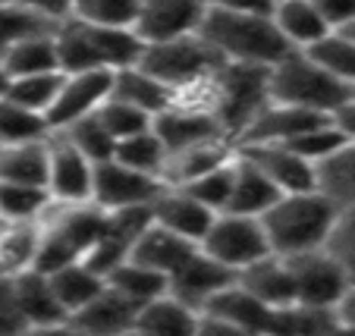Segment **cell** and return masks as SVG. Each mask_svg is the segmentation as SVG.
Segmentation results:
<instances>
[{
    "instance_id": "cell-1",
    "label": "cell",
    "mask_w": 355,
    "mask_h": 336,
    "mask_svg": "<svg viewBox=\"0 0 355 336\" xmlns=\"http://www.w3.org/2000/svg\"><path fill=\"white\" fill-rule=\"evenodd\" d=\"M340 204L327 198L321 188H305V192H283L274 204L261 214L268 229L274 255H302V251L324 249Z\"/></svg>"
},
{
    "instance_id": "cell-2",
    "label": "cell",
    "mask_w": 355,
    "mask_h": 336,
    "mask_svg": "<svg viewBox=\"0 0 355 336\" xmlns=\"http://www.w3.org/2000/svg\"><path fill=\"white\" fill-rule=\"evenodd\" d=\"M57 57L63 73H85V69H126L141 63L145 41L135 28H107L92 26L76 16H67L54 28Z\"/></svg>"
},
{
    "instance_id": "cell-3",
    "label": "cell",
    "mask_w": 355,
    "mask_h": 336,
    "mask_svg": "<svg viewBox=\"0 0 355 336\" xmlns=\"http://www.w3.org/2000/svg\"><path fill=\"white\" fill-rule=\"evenodd\" d=\"M201 35L227 63L274 67L293 51L277 28L274 13H233V10L208 7Z\"/></svg>"
},
{
    "instance_id": "cell-4",
    "label": "cell",
    "mask_w": 355,
    "mask_h": 336,
    "mask_svg": "<svg viewBox=\"0 0 355 336\" xmlns=\"http://www.w3.org/2000/svg\"><path fill=\"white\" fill-rule=\"evenodd\" d=\"M104 208L94 202H54L41 217V249L35 267L51 274L73 261H85L92 245L98 242Z\"/></svg>"
},
{
    "instance_id": "cell-5",
    "label": "cell",
    "mask_w": 355,
    "mask_h": 336,
    "mask_svg": "<svg viewBox=\"0 0 355 336\" xmlns=\"http://www.w3.org/2000/svg\"><path fill=\"white\" fill-rule=\"evenodd\" d=\"M352 94L355 88L336 79L309 51H289L283 60L270 67V101L334 114Z\"/></svg>"
},
{
    "instance_id": "cell-6",
    "label": "cell",
    "mask_w": 355,
    "mask_h": 336,
    "mask_svg": "<svg viewBox=\"0 0 355 336\" xmlns=\"http://www.w3.org/2000/svg\"><path fill=\"white\" fill-rule=\"evenodd\" d=\"M270 104V67L223 63L208 85V107L239 145L242 132Z\"/></svg>"
},
{
    "instance_id": "cell-7",
    "label": "cell",
    "mask_w": 355,
    "mask_h": 336,
    "mask_svg": "<svg viewBox=\"0 0 355 336\" xmlns=\"http://www.w3.org/2000/svg\"><path fill=\"white\" fill-rule=\"evenodd\" d=\"M223 57L205 41V35H186V38L161 41V44H145L141 54V67L151 76L170 85L180 98H192V94L205 91L208 82L223 67Z\"/></svg>"
},
{
    "instance_id": "cell-8",
    "label": "cell",
    "mask_w": 355,
    "mask_h": 336,
    "mask_svg": "<svg viewBox=\"0 0 355 336\" xmlns=\"http://www.w3.org/2000/svg\"><path fill=\"white\" fill-rule=\"evenodd\" d=\"M201 249L220 264H227L230 270H236V274L245 270L248 264L274 255L261 217L236 214V211H220L214 217L208 236L201 239Z\"/></svg>"
},
{
    "instance_id": "cell-9",
    "label": "cell",
    "mask_w": 355,
    "mask_h": 336,
    "mask_svg": "<svg viewBox=\"0 0 355 336\" xmlns=\"http://www.w3.org/2000/svg\"><path fill=\"white\" fill-rule=\"evenodd\" d=\"M198 315V333H268L274 308L233 280Z\"/></svg>"
},
{
    "instance_id": "cell-10",
    "label": "cell",
    "mask_w": 355,
    "mask_h": 336,
    "mask_svg": "<svg viewBox=\"0 0 355 336\" xmlns=\"http://www.w3.org/2000/svg\"><path fill=\"white\" fill-rule=\"evenodd\" d=\"M167 182L161 176L141 173V170L129 167V163L116 161H101L94 163V186H92V202L104 211L116 208H151L155 198L161 195Z\"/></svg>"
},
{
    "instance_id": "cell-11",
    "label": "cell",
    "mask_w": 355,
    "mask_h": 336,
    "mask_svg": "<svg viewBox=\"0 0 355 336\" xmlns=\"http://www.w3.org/2000/svg\"><path fill=\"white\" fill-rule=\"evenodd\" d=\"M289 270L295 280V302L318 305V308H334L340 305L343 292L349 290V274L327 249L286 255Z\"/></svg>"
},
{
    "instance_id": "cell-12",
    "label": "cell",
    "mask_w": 355,
    "mask_h": 336,
    "mask_svg": "<svg viewBox=\"0 0 355 336\" xmlns=\"http://www.w3.org/2000/svg\"><path fill=\"white\" fill-rule=\"evenodd\" d=\"M114 69H85V73H67L57 91L51 110L44 114L51 132L73 126L82 116L98 114V107L114 94Z\"/></svg>"
},
{
    "instance_id": "cell-13",
    "label": "cell",
    "mask_w": 355,
    "mask_h": 336,
    "mask_svg": "<svg viewBox=\"0 0 355 336\" xmlns=\"http://www.w3.org/2000/svg\"><path fill=\"white\" fill-rule=\"evenodd\" d=\"M155 214L151 208H116V211H104V223H101L98 242L92 245V251L85 255V261L94 270L107 276L116 264H123L132 255L139 236L151 227Z\"/></svg>"
},
{
    "instance_id": "cell-14",
    "label": "cell",
    "mask_w": 355,
    "mask_h": 336,
    "mask_svg": "<svg viewBox=\"0 0 355 336\" xmlns=\"http://www.w3.org/2000/svg\"><path fill=\"white\" fill-rule=\"evenodd\" d=\"M94 161H88L63 132L47 135V188L54 202H92Z\"/></svg>"
},
{
    "instance_id": "cell-15",
    "label": "cell",
    "mask_w": 355,
    "mask_h": 336,
    "mask_svg": "<svg viewBox=\"0 0 355 336\" xmlns=\"http://www.w3.org/2000/svg\"><path fill=\"white\" fill-rule=\"evenodd\" d=\"M205 16H208L205 0H141L132 28L145 44H161V41L198 35Z\"/></svg>"
},
{
    "instance_id": "cell-16",
    "label": "cell",
    "mask_w": 355,
    "mask_h": 336,
    "mask_svg": "<svg viewBox=\"0 0 355 336\" xmlns=\"http://www.w3.org/2000/svg\"><path fill=\"white\" fill-rule=\"evenodd\" d=\"M155 132L161 135V141L167 145V154L182 151V148H192V145H201V141L230 139L214 110L205 107V104H192V101H176L173 107L157 114Z\"/></svg>"
},
{
    "instance_id": "cell-17",
    "label": "cell",
    "mask_w": 355,
    "mask_h": 336,
    "mask_svg": "<svg viewBox=\"0 0 355 336\" xmlns=\"http://www.w3.org/2000/svg\"><path fill=\"white\" fill-rule=\"evenodd\" d=\"M245 157L258 163L270 179L277 182L280 192H305L318 188V163L305 161L299 151L280 141H255V145H236Z\"/></svg>"
},
{
    "instance_id": "cell-18",
    "label": "cell",
    "mask_w": 355,
    "mask_h": 336,
    "mask_svg": "<svg viewBox=\"0 0 355 336\" xmlns=\"http://www.w3.org/2000/svg\"><path fill=\"white\" fill-rule=\"evenodd\" d=\"M139 305L116 292L114 286H104L101 296H94L85 308L69 315V327L73 333H92V336H110V333H135L139 324Z\"/></svg>"
},
{
    "instance_id": "cell-19",
    "label": "cell",
    "mask_w": 355,
    "mask_h": 336,
    "mask_svg": "<svg viewBox=\"0 0 355 336\" xmlns=\"http://www.w3.org/2000/svg\"><path fill=\"white\" fill-rule=\"evenodd\" d=\"M233 280H236V270H230L227 264H220L205 249H198L173 276H170V292H173L176 299H182L186 305H192L195 311H201Z\"/></svg>"
},
{
    "instance_id": "cell-20",
    "label": "cell",
    "mask_w": 355,
    "mask_h": 336,
    "mask_svg": "<svg viewBox=\"0 0 355 336\" xmlns=\"http://www.w3.org/2000/svg\"><path fill=\"white\" fill-rule=\"evenodd\" d=\"M327 120H330V114H321V110L270 101L255 120L248 123L239 145H255V141H280V145H286V141L299 139L302 132H309V129L321 126Z\"/></svg>"
},
{
    "instance_id": "cell-21",
    "label": "cell",
    "mask_w": 355,
    "mask_h": 336,
    "mask_svg": "<svg viewBox=\"0 0 355 336\" xmlns=\"http://www.w3.org/2000/svg\"><path fill=\"white\" fill-rule=\"evenodd\" d=\"M16 290H19V305L26 315L28 333L32 330H67L69 327V311L60 302L54 283L44 270L32 267L26 274L16 276Z\"/></svg>"
},
{
    "instance_id": "cell-22",
    "label": "cell",
    "mask_w": 355,
    "mask_h": 336,
    "mask_svg": "<svg viewBox=\"0 0 355 336\" xmlns=\"http://www.w3.org/2000/svg\"><path fill=\"white\" fill-rule=\"evenodd\" d=\"M151 214H155V223H161V227L173 229V233L186 236V239L201 245V239L208 236L211 223H214L217 211H211L208 204H201L195 195H189L186 188L167 186L161 195L155 198Z\"/></svg>"
},
{
    "instance_id": "cell-23",
    "label": "cell",
    "mask_w": 355,
    "mask_h": 336,
    "mask_svg": "<svg viewBox=\"0 0 355 336\" xmlns=\"http://www.w3.org/2000/svg\"><path fill=\"white\" fill-rule=\"evenodd\" d=\"M283 192L277 188V182L258 167L252 157H245L236 148V161H233V195H230V208L236 214H252L261 217L270 204L280 198Z\"/></svg>"
},
{
    "instance_id": "cell-24",
    "label": "cell",
    "mask_w": 355,
    "mask_h": 336,
    "mask_svg": "<svg viewBox=\"0 0 355 336\" xmlns=\"http://www.w3.org/2000/svg\"><path fill=\"white\" fill-rule=\"evenodd\" d=\"M198 249H201L198 242H192L186 236H180V233H173V229H167V227L151 220V227L139 236V242H135V249L129 258H135V261L148 264V267L173 276Z\"/></svg>"
},
{
    "instance_id": "cell-25",
    "label": "cell",
    "mask_w": 355,
    "mask_h": 336,
    "mask_svg": "<svg viewBox=\"0 0 355 336\" xmlns=\"http://www.w3.org/2000/svg\"><path fill=\"white\" fill-rule=\"evenodd\" d=\"M236 280L270 308H283V305L295 302V280L283 255H268L261 261L248 264L245 270L236 274Z\"/></svg>"
},
{
    "instance_id": "cell-26",
    "label": "cell",
    "mask_w": 355,
    "mask_h": 336,
    "mask_svg": "<svg viewBox=\"0 0 355 336\" xmlns=\"http://www.w3.org/2000/svg\"><path fill=\"white\" fill-rule=\"evenodd\" d=\"M274 22L293 51H311V47L321 44L334 32L330 22L324 19V13L311 0H283V3H277Z\"/></svg>"
},
{
    "instance_id": "cell-27",
    "label": "cell",
    "mask_w": 355,
    "mask_h": 336,
    "mask_svg": "<svg viewBox=\"0 0 355 336\" xmlns=\"http://www.w3.org/2000/svg\"><path fill=\"white\" fill-rule=\"evenodd\" d=\"M236 154V141L230 139H214V141H201L192 148H182L167 154V167H164V182L167 186H186V182L205 176L208 170L227 163Z\"/></svg>"
},
{
    "instance_id": "cell-28",
    "label": "cell",
    "mask_w": 355,
    "mask_h": 336,
    "mask_svg": "<svg viewBox=\"0 0 355 336\" xmlns=\"http://www.w3.org/2000/svg\"><path fill=\"white\" fill-rule=\"evenodd\" d=\"M114 94L123 98V101L135 104V107L148 110L151 116L164 114L167 107L176 104V91L170 85H164L157 76H151L141 63L135 67H126V69H116L114 76Z\"/></svg>"
},
{
    "instance_id": "cell-29",
    "label": "cell",
    "mask_w": 355,
    "mask_h": 336,
    "mask_svg": "<svg viewBox=\"0 0 355 336\" xmlns=\"http://www.w3.org/2000/svg\"><path fill=\"white\" fill-rule=\"evenodd\" d=\"M41 249V220H0V274L19 276L35 267Z\"/></svg>"
},
{
    "instance_id": "cell-30",
    "label": "cell",
    "mask_w": 355,
    "mask_h": 336,
    "mask_svg": "<svg viewBox=\"0 0 355 336\" xmlns=\"http://www.w3.org/2000/svg\"><path fill=\"white\" fill-rule=\"evenodd\" d=\"M198 321L201 315L192 305L176 299L173 292H164V296L151 299L148 305H141L135 333H170V336L198 333Z\"/></svg>"
},
{
    "instance_id": "cell-31",
    "label": "cell",
    "mask_w": 355,
    "mask_h": 336,
    "mask_svg": "<svg viewBox=\"0 0 355 336\" xmlns=\"http://www.w3.org/2000/svg\"><path fill=\"white\" fill-rule=\"evenodd\" d=\"M0 182L47 186V139L0 145Z\"/></svg>"
},
{
    "instance_id": "cell-32",
    "label": "cell",
    "mask_w": 355,
    "mask_h": 336,
    "mask_svg": "<svg viewBox=\"0 0 355 336\" xmlns=\"http://www.w3.org/2000/svg\"><path fill=\"white\" fill-rule=\"evenodd\" d=\"M47 276H51L57 296H60V302L67 305L69 315L79 311V308H85V305L92 302L94 296H101L104 286H107V276L101 274V270H94L88 261L63 264V267L51 270Z\"/></svg>"
},
{
    "instance_id": "cell-33",
    "label": "cell",
    "mask_w": 355,
    "mask_h": 336,
    "mask_svg": "<svg viewBox=\"0 0 355 336\" xmlns=\"http://www.w3.org/2000/svg\"><path fill=\"white\" fill-rule=\"evenodd\" d=\"M0 63L7 67L10 79H16V76H35V73H57V69H60V57H57L54 28L22 38L19 44H13L7 54H3Z\"/></svg>"
},
{
    "instance_id": "cell-34",
    "label": "cell",
    "mask_w": 355,
    "mask_h": 336,
    "mask_svg": "<svg viewBox=\"0 0 355 336\" xmlns=\"http://www.w3.org/2000/svg\"><path fill=\"white\" fill-rule=\"evenodd\" d=\"M107 283L116 292H123L126 299H132L139 308L148 305L151 299L170 292V276L155 267H148V264H141V261H135V258H126L123 264H116L107 274Z\"/></svg>"
},
{
    "instance_id": "cell-35",
    "label": "cell",
    "mask_w": 355,
    "mask_h": 336,
    "mask_svg": "<svg viewBox=\"0 0 355 336\" xmlns=\"http://www.w3.org/2000/svg\"><path fill=\"white\" fill-rule=\"evenodd\" d=\"M318 188L340 208H355V141H343L318 163Z\"/></svg>"
},
{
    "instance_id": "cell-36",
    "label": "cell",
    "mask_w": 355,
    "mask_h": 336,
    "mask_svg": "<svg viewBox=\"0 0 355 336\" xmlns=\"http://www.w3.org/2000/svg\"><path fill=\"white\" fill-rule=\"evenodd\" d=\"M336 330H340V321H336L334 308H318V305L293 302V305H283V308H274L268 333L321 336V333H336Z\"/></svg>"
},
{
    "instance_id": "cell-37",
    "label": "cell",
    "mask_w": 355,
    "mask_h": 336,
    "mask_svg": "<svg viewBox=\"0 0 355 336\" xmlns=\"http://www.w3.org/2000/svg\"><path fill=\"white\" fill-rule=\"evenodd\" d=\"M54 195L47 186L28 182H0V220H41Z\"/></svg>"
},
{
    "instance_id": "cell-38",
    "label": "cell",
    "mask_w": 355,
    "mask_h": 336,
    "mask_svg": "<svg viewBox=\"0 0 355 336\" xmlns=\"http://www.w3.org/2000/svg\"><path fill=\"white\" fill-rule=\"evenodd\" d=\"M116 161L129 163V167L141 170V173L161 176L164 179V167H167V145L161 141V135L155 132V126L145 129L139 135H129L116 145Z\"/></svg>"
},
{
    "instance_id": "cell-39",
    "label": "cell",
    "mask_w": 355,
    "mask_h": 336,
    "mask_svg": "<svg viewBox=\"0 0 355 336\" xmlns=\"http://www.w3.org/2000/svg\"><path fill=\"white\" fill-rule=\"evenodd\" d=\"M63 76L67 73H35V76H16V79H10V88H7V98L10 101H16L19 107L26 110H35V114L44 116L47 110H51V104H54L57 91H60L63 85Z\"/></svg>"
},
{
    "instance_id": "cell-40",
    "label": "cell",
    "mask_w": 355,
    "mask_h": 336,
    "mask_svg": "<svg viewBox=\"0 0 355 336\" xmlns=\"http://www.w3.org/2000/svg\"><path fill=\"white\" fill-rule=\"evenodd\" d=\"M51 28H57V19H51L44 13H35L28 7H16V3L0 0V60L22 38L38 32H51Z\"/></svg>"
},
{
    "instance_id": "cell-41",
    "label": "cell",
    "mask_w": 355,
    "mask_h": 336,
    "mask_svg": "<svg viewBox=\"0 0 355 336\" xmlns=\"http://www.w3.org/2000/svg\"><path fill=\"white\" fill-rule=\"evenodd\" d=\"M141 0H76V7L69 16L92 26H107V28H132L139 19Z\"/></svg>"
},
{
    "instance_id": "cell-42",
    "label": "cell",
    "mask_w": 355,
    "mask_h": 336,
    "mask_svg": "<svg viewBox=\"0 0 355 336\" xmlns=\"http://www.w3.org/2000/svg\"><path fill=\"white\" fill-rule=\"evenodd\" d=\"M60 132L73 141V145L88 157V161H94V163L110 161V157L116 154V139L107 132V126L101 123L98 114L82 116V120H76L73 126L60 129Z\"/></svg>"
},
{
    "instance_id": "cell-43",
    "label": "cell",
    "mask_w": 355,
    "mask_h": 336,
    "mask_svg": "<svg viewBox=\"0 0 355 336\" xmlns=\"http://www.w3.org/2000/svg\"><path fill=\"white\" fill-rule=\"evenodd\" d=\"M51 126L41 114L35 110L19 107L10 98H0V145L7 141H35V139H47Z\"/></svg>"
},
{
    "instance_id": "cell-44",
    "label": "cell",
    "mask_w": 355,
    "mask_h": 336,
    "mask_svg": "<svg viewBox=\"0 0 355 336\" xmlns=\"http://www.w3.org/2000/svg\"><path fill=\"white\" fill-rule=\"evenodd\" d=\"M98 116H101V123L107 126V132L116 139V145H120L123 139H129V135H139V132H145V129L155 126V116L148 114V110L123 101V98H116V94H110L107 101L101 104Z\"/></svg>"
},
{
    "instance_id": "cell-45",
    "label": "cell",
    "mask_w": 355,
    "mask_h": 336,
    "mask_svg": "<svg viewBox=\"0 0 355 336\" xmlns=\"http://www.w3.org/2000/svg\"><path fill=\"white\" fill-rule=\"evenodd\" d=\"M318 63L330 69L336 79H343L346 85L355 88V35L349 32H330L321 44H315L309 51Z\"/></svg>"
},
{
    "instance_id": "cell-46",
    "label": "cell",
    "mask_w": 355,
    "mask_h": 336,
    "mask_svg": "<svg viewBox=\"0 0 355 336\" xmlns=\"http://www.w3.org/2000/svg\"><path fill=\"white\" fill-rule=\"evenodd\" d=\"M233 161H236V154L230 157L227 163L208 170L205 176H198V179L186 182V186H180V188H186L189 195H195L201 204H208L211 211L220 214V211L230 208V195H233Z\"/></svg>"
},
{
    "instance_id": "cell-47",
    "label": "cell",
    "mask_w": 355,
    "mask_h": 336,
    "mask_svg": "<svg viewBox=\"0 0 355 336\" xmlns=\"http://www.w3.org/2000/svg\"><path fill=\"white\" fill-rule=\"evenodd\" d=\"M324 249L343 264V270L349 274V280L355 283V208H343L336 217L334 229H330Z\"/></svg>"
},
{
    "instance_id": "cell-48",
    "label": "cell",
    "mask_w": 355,
    "mask_h": 336,
    "mask_svg": "<svg viewBox=\"0 0 355 336\" xmlns=\"http://www.w3.org/2000/svg\"><path fill=\"white\" fill-rule=\"evenodd\" d=\"M343 135H340V129L334 126V123H321V126H315V129H309V132H302L299 139H293V141H286L293 151H299L305 161H311V163H321L324 157H330L336 148L343 145Z\"/></svg>"
},
{
    "instance_id": "cell-49",
    "label": "cell",
    "mask_w": 355,
    "mask_h": 336,
    "mask_svg": "<svg viewBox=\"0 0 355 336\" xmlns=\"http://www.w3.org/2000/svg\"><path fill=\"white\" fill-rule=\"evenodd\" d=\"M13 333H28V324L19 305L16 276L0 274V336H13Z\"/></svg>"
},
{
    "instance_id": "cell-50",
    "label": "cell",
    "mask_w": 355,
    "mask_h": 336,
    "mask_svg": "<svg viewBox=\"0 0 355 336\" xmlns=\"http://www.w3.org/2000/svg\"><path fill=\"white\" fill-rule=\"evenodd\" d=\"M311 3L324 13V19L330 22L334 32L349 28L355 22V0H311Z\"/></svg>"
},
{
    "instance_id": "cell-51",
    "label": "cell",
    "mask_w": 355,
    "mask_h": 336,
    "mask_svg": "<svg viewBox=\"0 0 355 336\" xmlns=\"http://www.w3.org/2000/svg\"><path fill=\"white\" fill-rule=\"evenodd\" d=\"M7 3L28 7V10H35V13L51 16V19H57V22L67 19V16L73 13V7H76V0H7Z\"/></svg>"
},
{
    "instance_id": "cell-52",
    "label": "cell",
    "mask_w": 355,
    "mask_h": 336,
    "mask_svg": "<svg viewBox=\"0 0 355 336\" xmlns=\"http://www.w3.org/2000/svg\"><path fill=\"white\" fill-rule=\"evenodd\" d=\"M214 10H233V13H274L277 0H205Z\"/></svg>"
},
{
    "instance_id": "cell-53",
    "label": "cell",
    "mask_w": 355,
    "mask_h": 336,
    "mask_svg": "<svg viewBox=\"0 0 355 336\" xmlns=\"http://www.w3.org/2000/svg\"><path fill=\"white\" fill-rule=\"evenodd\" d=\"M330 123L340 129V135L346 141H355V94H352V98H346V101H343L340 107L330 114Z\"/></svg>"
},
{
    "instance_id": "cell-54",
    "label": "cell",
    "mask_w": 355,
    "mask_h": 336,
    "mask_svg": "<svg viewBox=\"0 0 355 336\" xmlns=\"http://www.w3.org/2000/svg\"><path fill=\"white\" fill-rule=\"evenodd\" d=\"M336 321H340V330H355V283H349V290L336 305Z\"/></svg>"
},
{
    "instance_id": "cell-55",
    "label": "cell",
    "mask_w": 355,
    "mask_h": 336,
    "mask_svg": "<svg viewBox=\"0 0 355 336\" xmlns=\"http://www.w3.org/2000/svg\"><path fill=\"white\" fill-rule=\"evenodd\" d=\"M7 88H10V73H7V67L0 63V98H7Z\"/></svg>"
},
{
    "instance_id": "cell-56",
    "label": "cell",
    "mask_w": 355,
    "mask_h": 336,
    "mask_svg": "<svg viewBox=\"0 0 355 336\" xmlns=\"http://www.w3.org/2000/svg\"><path fill=\"white\" fill-rule=\"evenodd\" d=\"M340 32H349V35H355V22H352V26H349V28H340Z\"/></svg>"
},
{
    "instance_id": "cell-57",
    "label": "cell",
    "mask_w": 355,
    "mask_h": 336,
    "mask_svg": "<svg viewBox=\"0 0 355 336\" xmlns=\"http://www.w3.org/2000/svg\"><path fill=\"white\" fill-rule=\"evenodd\" d=\"M277 3H283V0H277Z\"/></svg>"
}]
</instances>
